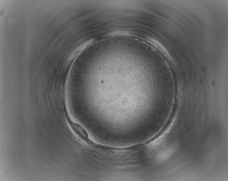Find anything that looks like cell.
Returning <instances> with one entry per match:
<instances>
[{"label": "cell", "instance_id": "6da1fadb", "mask_svg": "<svg viewBox=\"0 0 228 181\" xmlns=\"http://www.w3.org/2000/svg\"><path fill=\"white\" fill-rule=\"evenodd\" d=\"M147 41L149 42V43L152 44L155 47L157 48L158 49L160 50L162 52L164 53H166V50L165 48L159 42L156 41V40L152 38H147Z\"/></svg>", "mask_w": 228, "mask_h": 181}]
</instances>
